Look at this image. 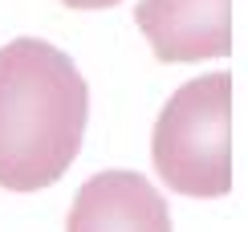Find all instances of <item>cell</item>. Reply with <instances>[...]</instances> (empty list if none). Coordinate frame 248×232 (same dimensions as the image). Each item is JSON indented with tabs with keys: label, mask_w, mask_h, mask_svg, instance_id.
<instances>
[{
	"label": "cell",
	"mask_w": 248,
	"mask_h": 232,
	"mask_svg": "<svg viewBox=\"0 0 248 232\" xmlns=\"http://www.w3.org/2000/svg\"><path fill=\"white\" fill-rule=\"evenodd\" d=\"M134 20L159 61L228 57L236 41V0H139Z\"/></svg>",
	"instance_id": "cell-3"
},
{
	"label": "cell",
	"mask_w": 248,
	"mask_h": 232,
	"mask_svg": "<svg viewBox=\"0 0 248 232\" xmlns=\"http://www.w3.org/2000/svg\"><path fill=\"white\" fill-rule=\"evenodd\" d=\"M61 4H69V8H114L122 0H61Z\"/></svg>",
	"instance_id": "cell-5"
},
{
	"label": "cell",
	"mask_w": 248,
	"mask_h": 232,
	"mask_svg": "<svg viewBox=\"0 0 248 232\" xmlns=\"http://www.w3.org/2000/svg\"><path fill=\"white\" fill-rule=\"evenodd\" d=\"M65 232H171V208L139 171H98L74 196Z\"/></svg>",
	"instance_id": "cell-4"
},
{
	"label": "cell",
	"mask_w": 248,
	"mask_h": 232,
	"mask_svg": "<svg viewBox=\"0 0 248 232\" xmlns=\"http://www.w3.org/2000/svg\"><path fill=\"white\" fill-rule=\"evenodd\" d=\"M151 159L179 196L232 192V73H208L171 94L151 134Z\"/></svg>",
	"instance_id": "cell-2"
},
{
	"label": "cell",
	"mask_w": 248,
	"mask_h": 232,
	"mask_svg": "<svg viewBox=\"0 0 248 232\" xmlns=\"http://www.w3.org/2000/svg\"><path fill=\"white\" fill-rule=\"evenodd\" d=\"M90 90L69 53L16 37L0 49V187L57 183L81 151Z\"/></svg>",
	"instance_id": "cell-1"
}]
</instances>
